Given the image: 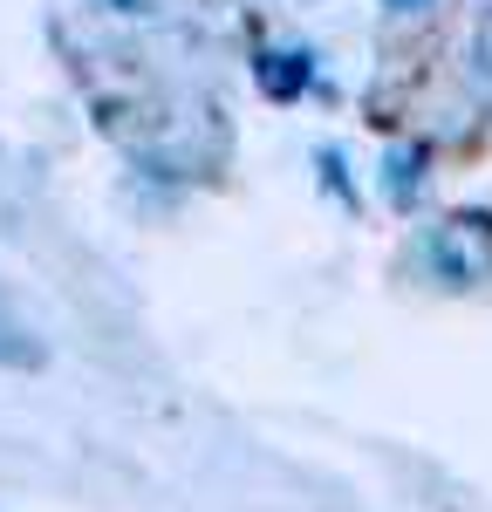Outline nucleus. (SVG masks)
Segmentation results:
<instances>
[{
    "label": "nucleus",
    "mask_w": 492,
    "mask_h": 512,
    "mask_svg": "<svg viewBox=\"0 0 492 512\" xmlns=\"http://www.w3.org/2000/svg\"><path fill=\"white\" fill-rule=\"evenodd\" d=\"M390 7H404V14H410V7H431V0H390Z\"/></svg>",
    "instance_id": "obj_7"
},
{
    "label": "nucleus",
    "mask_w": 492,
    "mask_h": 512,
    "mask_svg": "<svg viewBox=\"0 0 492 512\" xmlns=\"http://www.w3.org/2000/svg\"><path fill=\"white\" fill-rule=\"evenodd\" d=\"M110 7H117V14H144L151 0H110Z\"/></svg>",
    "instance_id": "obj_6"
},
{
    "label": "nucleus",
    "mask_w": 492,
    "mask_h": 512,
    "mask_svg": "<svg viewBox=\"0 0 492 512\" xmlns=\"http://www.w3.org/2000/svg\"><path fill=\"white\" fill-rule=\"evenodd\" d=\"M417 171H424V151H404V158H397V185H390V192H397V205H410V198H417Z\"/></svg>",
    "instance_id": "obj_4"
},
{
    "label": "nucleus",
    "mask_w": 492,
    "mask_h": 512,
    "mask_svg": "<svg viewBox=\"0 0 492 512\" xmlns=\"http://www.w3.org/2000/svg\"><path fill=\"white\" fill-rule=\"evenodd\" d=\"M417 267L438 287H486L492 280V219L486 212H445L417 239Z\"/></svg>",
    "instance_id": "obj_1"
},
{
    "label": "nucleus",
    "mask_w": 492,
    "mask_h": 512,
    "mask_svg": "<svg viewBox=\"0 0 492 512\" xmlns=\"http://www.w3.org/2000/svg\"><path fill=\"white\" fill-rule=\"evenodd\" d=\"M472 62H479V76H486V89H492V14L479 21V41H472Z\"/></svg>",
    "instance_id": "obj_5"
},
{
    "label": "nucleus",
    "mask_w": 492,
    "mask_h": 512,
    "mask_svg": "<svg viewBox=\"0 0 492 512\" xmlns=\"http://www.w3.org/2000/svg\"><path fill=\"white\" fill-rule=\"evenodd\" d=\"M35 362H41V342L0 321V369H35Z\"/></svg>",
    "instance_id": "obj_3"
},
{
    "label": "nucleus",
    "mask_w": 492,
    "mask_h": 512,
    "mask_svg": "<svg viewBox=\"0 0 492 512\" xmlns=\"http://www.w3.org/2000/svg\"><path fill=\"white\" fill-rule=\"evenodd\" d=\"M253 76H260V89H267V96H301V89H308V76H315V69H308V55H260V62H253Z\"/></svg>",
    "instance_id": "obj_2"
}]
</instances>
